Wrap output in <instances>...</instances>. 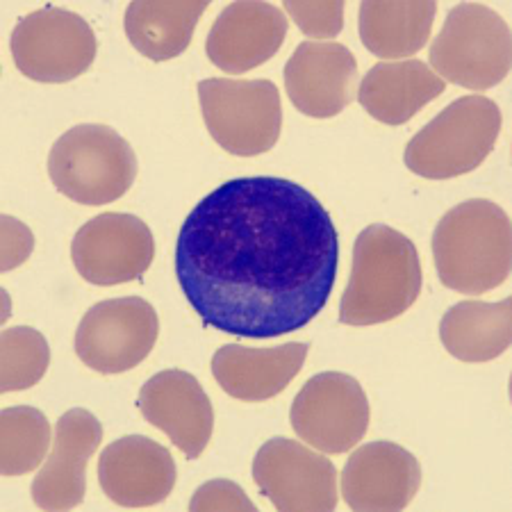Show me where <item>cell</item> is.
<instances>
[{
  "instance_id": "6da1fadb",
  "label": "cell",
  "mask_w": 512,
  "mask_h": 512,
  "mask_svg": "<svg viewBox=\"0 0 512 512\" xmlns=\"http://www.w3.org/2000/svg\"><path fill=\"white\" fill-rule=\"evenodd\" d=\"M340 242L319 198L292 180H228L189 212L176 276L205 326L271 340L326 308Z\"/></svg>"
},
{
  "instance_id": "7a4b0ae2",
  "label": "cell",
  "mask_w": 512,
  "mask_h": 512,
  "mask_svg": "<svg viewBox=\"0 0 512 512\" xmlns=\"http://www.w3.org/2000/svg\"><path fill=\"white\" fill-rule=\"evenodd\" d=\"M421 287L424 274L412 239L385 224H371L355 239L340 324L376 326L401 317L417 303Z\"/></svg>"
},
{
  "instance_id": "3957f363",
  "label": "cell",
  "mask_w": 512,
  "mask_h": 512,
  "mask_svg": "<svg viewBox=\"0 0 512 512\" xmlns=\"http://www.w3.org/2000/svg\"><path fill=\"white\" fill-rule=\"evenodd\" d=\"M433 260L442 285L485 294L503 285L512 267V226L506 210L487 198L451 208L433 233Z\"/></svg>"
},
{
  "instance_id": "277c9868",
  "label": "cell",
  "mask_w": 512,
  "mask_h": 512,
  "mask_svg": "<svg viewBox=\"0 0 512 512\" xmlns=\"http://www.w3.org/2000/svg\"><path fill=\"white\" fill-rule=\"evenodd\" d=\"M137 169L135 148L103 123L73 126L48 153V176L57 192L80 205L117 201L135 183Z\"/></svg>"
},
{
  "instance_id": "5b68a950",
  "label": "cell",
  "mask_w": 512,
  "mask_h": 512,
  "mask_svg": "<svg viewBox=\"0 0 512 512\" xmlns=\"http://www.w3.org/2000/svg\"><path fill=\"white\" fill-rule=\"evenodd\" d=\"M501 123L499 105L490 98L462 96L410 139L406 167L428 180L465 176L494 151Z\"/></svg>"
},
{
  "instance_id": "8992f818",
  "label": "cell",
  "mask_w": 512,
  "mask_h": 512,
  "mask_svg": "<svg viewBox=\"0 0 512 512\" xmlns=\"http://www.w3.org/2000/svg\"><path fill=\"white\" fill-rule=\"evenodd\" d=\"M431 66L444 82L485 92L506 80L512 64L508 23L492 7L460 3L431 44Z\"/></svg>"
},
{
  "instance_id": "52a82bcc",
  "label": "cell",
  "mask_w": 512,
  "mask_h": 512,
  "mask_svg": "<svg viewBox=\"0 0 512 512\" xmlns=\"http://www.w3.org/2000/svg\"><path fill=\"white\" fill-rule=\"evenodd\" d=\"M196 89L205 126L224 151L253 158L276 146L283 128V103L274 82L208 78Z\"/></svg>"
},
{
  "instance_id": "ba28073f",
  "label": "cell",
  "mask_w": 512,
  "mask_h": 512,
  "mask_svg": "<svg viewBox=\"0 0 512 512\" xmlns=\"http://www.w3.org/2000/svg\"><path fill=\"white\" fill-rule=\"evenodd\" d=\"M14 66L35 82H69L94 64L98 39L80 14L44 7L16 23L10 37Z\"/></svg>"
},
{
  "instance_id": "9c48e42d",
  "label": "cell",
  "mask_w": 512,
  "mask_h": 512,
  "mask_svg": "<svg viewBox=\"0 0 512 512\" xmlns=\"http://www.w3.org/2000/svg\"><path fill=\"white\" fill-rule=\"evenodd\" d=\"M160 335L158 312L139 296L96 303L73 337L82 365L98 374H123L148 358Z\"/></svg>"
},
{
  "instance_id": "30bf717a",
  "label": "cell",
  "mask_w": 512,
  "mask_h": 512,
  "mask_svg": "<svg viewBox=\"0 0 512 512\" xmlns=\"http://www.w3.org/2000/svg\"><path fill=\"white\" fill-rule=\"evenodd\" d=\"M369 419L365 390L342 371L312 376L289 408L294 433L324 453H346L358 447L367 435Z\"/></svg>"
},
{
  "instance_id": "8fae6325",
  "label": "cell",
  "mask_w": 512,
  "mask_h": 512,
  "mask_svg": "<svg viewBox=\"0 0 512 512\" xmlns=\"http://www.w3.org/2000/svg\"><path fill=\"white\" fill-rule=\"evenodd\" d=\"M253 481L280 512H328L340 501L330 458L289 437L262 444L253 458Z\"/></svg>"
},
{
  "instance_id": "7c38bea8",
  "label": "cell",
  "mask_w": 512,
  "mask_h": 512,
  "mask_svg": "<svg viewBox=\"0 0 512 512\" xmlns=\"http://www.w3.org/2000/svg\"><path fill=\"white\" fill-rule=\"evenodd\" d=\"M155 258L151 228L135 214L105 212L89 219L71 242V260L87 283L123 285L142 278Z\"/></svg>"
},
{
  "instance_id": "4fadbf2b",
  "label": "cell",
  "mask_w": 512,
  "mask_h": 512,
  "mask_svg": "<svg viewBox=\"0 0 512 512\" xmlns=\"http://www.w3.org/2000/svg\"><path fill=\"white\" fill-rule=\"evenodd\" d=\"M283 78L289 101L312 119L337 117L358 98V62L337 41H303Z\"/></svg>"
},
{
  "instance_id": "5bb4252c",
  "label": "cell",
  "mask_w": 512,
  "mask_h": 512,
  "mask_svg": "<svg viewBox=\"0 0 512 512\" xmlns=\"http://www.w3.org/2000/svg\"><path fill=\"white\" fill-rule=\"evenodd\" d=\"M142 417L169 437L185 458L196 460L208 449L214 431V408L196 376L167 369L142 385L137 396Z\"/></svg>"
},
{
  "instance_id": "9a60e30c",
  "label": "cell",
  "mask_w": 512,
  "mask_h": 512,
  "mask_svg": "<svg viewBox=\"0 0 512 512\" xmlns=\"http://www.w3.org/2000/svg\"><path fill=\"white\" fill-rule=\"evenodd\" d=\"M421 487V467L394 442L355 449L342 472V497L355 512H396L410 506Z\"/></svg>"
},
{
  "instance_id": "2e32d148",
  "label": "cell",
  "mask_w": 512,
  "mask_h": 512,
  "mask_svg": "<svg viewBox=\"0 0 512 512\" xmlns=\"http://www.w3.org/2000/svg\"><path fill=\"white\" fill-rule=\"evenodd\" d=\"M103 442V426L89 410L73 408L57 421L53 449L32 481V501L41 510H73L85 501V469Z\"/></svg>"
},
{
  "instance_id": "e0dca14e",
  "label": "cell",
  "mask_w": 512,
  "mask_h": 512,
  "mask_svg": "<svg viewBox=\"0 0 512 512\" xmlns=\"http://www.w3.org/2000/svg\"><path fill=\"white\" fill-rule=\"evenodd\" d=\"M98 481L107 499L123 508H148L164 501L176 485V462L151 437L126 435L105 447Z\"/></svg>"
},
{
  "instance_id": "ac0fdd59",
  "label": "cell",
  "mask_w": 512,
  "mask_h": 512,
  "mask_svg": "<svg viewBox=\"0 0 512 512\" xmlns=\"http://www.w3.org/2000/svg\"><path fill=\"white\" fill-rule=\"evenodd\" d=\"M289 21L271 3H230L212 23L210 62L226 73H246L274 57L287 37Z\"/></svg>"
},
{
  "instance_id": "d6986e66",
  "label": "cell",
  "mask_w": 512,
  "mask_h": 512,
  "mask_svg": "<svg viewBox=\"0 0 512 512\" xmlns=\"http://www.w3.org/2000/svg\"><path fill=\"white\" fill-rule=\"evenodd\" d=\"M308 351L305 342H287L271 349L224 344L212 355V376L233 399L267 401L287 390L303 369Z\"/></svg>"
},
{
  "instance_id": "ffe728a7",
  "label": "cell",
  "mask_w": 512,
  "mask_h": 512,
  "mask_svg": "<svg viewBox=\"0 0 512 512\" xmlns=\"http://www.w3.org/2000/svg\"><path fill=\"white\" fill-rule=\"evenodd\" d=\"M444 87L447 82L421 60L378 62L362 78L358 101L376 121L403 126L421 107L442 96Z\"/></svg>"
},
{
  "instance_id": "44dd1931",
  "label": "cell",
  "mask_w": 512,
  "mask_h": 512,
  "mask_svg": "<svg viewBox=\"0 0 512 512\" xmlns=\"http://www.w3.org/2000/svg\"><path fill=\"white\" fill-rule=\"evenodd\" d=\"M440 340L460 362H490L510 349L512 301H462L444 312Z\"/></svg>"
},
{
  "instance_id": "7402d4cb",
  "label": "cell",
  "mask_w": 512,
  "mask_h": 512,
  "mask_svg": "<svg viewBox=\"0 0 512 512\" xmlns=\"http://www.w3.org/2000/svg\"><path fill=\"white\" fill-rule=\"evenodd\" d=\"M210 3H130L126 7V35L139 53L153 62L183 55L192 44L196 23Z\"/></svg>"
},
{
  "instance_id": "603a6c76",
  "label": "cell",
  "mask_w": 512,
  "mask_h": 512,
  "mask_svg": "<svg viewBox=\"0 0 512 512\" xmlns=\"http://www.w3.org/2000/svg\"><path fill=\"white\" fill-rule=\"evenodd\" d=\"M437 3H371L360 5V39L376 57H412L428 44Z\"/></svg>"
},
{
  "instance_id": "cb8c5ba5",
  "label": "cell",
  "mask_w": 512,
  "mask_h": 512,
  "mask_svg": "<svg viewBox=\"0 0 512 512\" xmlns=\"http://www.w3.org/2000/svg\"><path fill=\"white\" fill-rule=\"evenodd\" d=\"M51 421L37 408L14 406L0 415V469L14 478L35 472L48 458Z\"/></svg>"
},
{
  "instance_id": "d4e9b609",
  "label": "cell",
  "mask_w": 512,
  "mask_h": 512,
  "mask_svg": "<svg viewBox=\"0 0 512 512\" xmlns=\"http://www.w3.org/2000/svg\"><path fill=\"white\" fill-rule=\"evenodd\" d=\"M51 365L46 337L32 326H14L0 337V392H21L37 385Z\"/></svg>"
},
{
  "instance_id": "484cf974",
  "label": "cell",
  "mask_w": 512,
  "mask_h": 512,
  "mask_svg": "<svg viewBox=\"0 0 512 512\" xmlns=\"http://www.w3.org/2000/svg\"><path fill=\"white\" fill-rule=\"evenodd\" d=\"M285 12L292 16L296 26L312 39H333L344 28V3H294L287 0Z\"/></svg>"
},
{
  "instance_id": "4316f807",
  "label": "cell",
  "mask_w": 512,
  "mask_h": 512,
  "mask_svg": "<svg viewBox=\"0 0 512 512\" xmlns=\"http://www.w3.org/2000/svg\"><path fill=\"white\" fill-rule=\"evenodd\" d=\"M192 512H217V510H233V512H255V503L249 499L242 487L226 478H217L198 487L189 503Z\"/></svg>"
},
{
  "instance_id": "83f0119b",
  "label": "cell",
  "mask_w": 512,
  "mask_h": 512,
  "mask_svg": "<svg viewBox=\"0 0 512 512\" xmlns=\"http://www.w3.org/2000/svg\"><path fill=\"white\" fill-rule=\"evenodd\" d=\"M0 230H3V239H0V269L12 271L30 258L32 249H35V237H32V230L26 224H21L19 219L10 217V214L0 217Z\"/></svg>"
}]
</instances>
